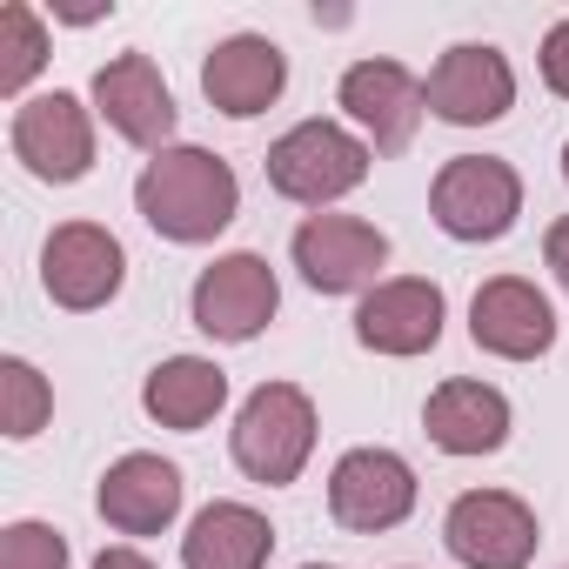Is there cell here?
<instances>
[{
    "label": "cell",
    "mask_w": 569,
    "mask_h": 569,
    "mask_svg": "<svg viewBox=\"0 0 569 569\" xmlns=\"http://www.w3.org/2000/svg\"><path fill=\"white\" fill-rule=\"evenodd\" d=\"M134 208L168 241H214L241 208V181L208 148H161L134 181Z\"/></svg>",
    "instance_id": "obj_1"
},
{
    "label": "cell",
    "mask_w": 569,
    "mask_h": 569,
    "mask_svg": "<svg viewBox=\"0 0 569 569\" xmlns=\"http://www.w3.org/2000/svg\"><path fill=\"white\" fill-rule=\"evenodd\" d=\"M234 462L241 476L281 489V482H296L316 456V402L296 389V382H261L241 416H234Z\"/></svg>",
    "instance_id": "obj_2"
},
{
    "label": "cell",
    "mask_w": 569,
    "mask_h": 569,
    "mask_svg": "<svg viewBox=\"0 0 569 569\" xmlns=\"http://www.w3.org/2000/svg\"><path fill=\"white\" fill-rule=\"evenodd\" d=\"M261 168H268L274 194H289L302 208H329V201H342L349 188L369 181V148L342 121H302L268 148Z\"/></svg>",
    "instance_id": "obj_3"
},
{
    "label": "cell",
    "mask_w": 569,
    "mask_h": 569,
    "mask_svg": "<svg viewBox=\"0 0 569 569\" xmlns=\"http://www.w3.org/2000/svg\"><path fill=\"white\" fill-rule=\"evenodd\" d=\"M429 214L456 241H502L522 214V174L502 154H456L429 188Z\"/></svg>",
    "instance_id": "obj_4"
},
{
    "label": "cell",
    "mask_w": 569,
    "mask_h": 569,
    "mask_svg": "<svg viewBox=\"0 0 569 569\" xmlns=\"http://www.w3.org/2000/svg\"><path fill=\"white\" fill-rule=\"evenodd\" d=\"M194 329L201 336H214V342H254L268 322H274V309H281V281H274V268L261 261V254H221V261H208L201 274H194Z\"/></svg>",
    "instance_id": "obj_5"
},
{
    "label": "cell",
    "mask_w": 569,
    "mask_h": 569,
    "mask_svg": "<svg viewBox=\"0 0 569 569\" xmlns=\"http://www.w3.org/2000/svg\"><path fill=\"white\" fill-rule=\"evenodd\" d=\"M442 542L462 569H529L536 556V509L509 489H469L442 516Z\"/></svg>",
    "instance_id": "obj_6"
},
{
    "label": "cell",
    "mask_w": 569,
    "mask_h": 569,
    "mask_svg": "<svg viewBox=\"0 0 569 569\" xmlns=\"http://www.w3.org/2000/svg\"><path fill=\"white\" fill-rule=\"evenodd\" d=\"M296 268L322 296L376 289V274L389 268V234L362 214H309L296 228Z\"/></svg>",
    "instance_id": "obj_7"
},
{
    "label": "cell",
    "mask_w": 569,
    "mask_h": 569,
    "mask_svg": "<svg viewBox=\"0 0 569 569\" xmlns=\"http://www.w3.org/2000/svg\"><path fill=\"white\" fill-rule=\"evenodd\" d=\"M121 274H128V254L101 221H61L41 248V289L74 316L108 309L121 296Z\"/></svg>",
    "instance_id": "obj_8"
},
{
    "label": "cell",
    "mask_w": 569,
    "mask_h": 569,
    "mask_svg": "<svg viewBox=\"0 0 569 569\" xmlns=\"http://www.w3.org/2000/svg\"><path fill=\"white\" fill-rule=\"evenodd\" d=\"M416 509V469L396 449H349L329 476V516L356 536H382L409 522Z\"/></svg>",
    "instance_id": "obj_9"
},
{
    "label": "cell",
    "mask_w": 569,
    "mask_h": 569,
    "mask_svg": "<svg viewBox=\"0 0 569 569\" xmlns=\"http://www.w3.org/2000/svg\"><path fill=\"white\" fill-rule=\"evenodd\" d=\"M14 161L34 181H54V188L81 181L94 168V121H88V108L74 94H61V88L21 101V114H14Z\"/></svg>",
    "instance_id": "obj_10"
},
{
    "label": "cell",
    "mask_w": 569,
    "mask_h": 569,
    "mask_svg": "<svg viewBox=\"0 0 569 569\" xmlns=\"http://www.w3.org/2000/svg\"><path fill=\"white\" fill-rule=\"evenodd\" d=\"M469 336H476V349H489L502 362H536V356L556 349V309H549V296L536 281L496 274L469 302Z\"/></svg>",
    "instance_id": "obj_11"
},
{
    "label": "cell",
    "mask_w": 569,
    "mask_h": 569,
    "mask_svg": "<svg viewBox=\"0 0 569 569\" xmlns=\"http://www.w3.org/2000/svg\"><path fill=\"white\" fill-rule=\"evenodd\" d=\"M516 108V74L502 61V48L489 41H462L436 61L429 74V114L449 128H489Z\"/></svg>",
    "instance_id": "obj_12"
},
{
    "label": "cell",
    "mask_w": 569,
    "mask_h": 569,
    "mask_svg": "<svg viewBox=\"0 0 569 569\" xmlns=\"http://www.w3.org/2000/svg\"><path fill=\"white\" fill-rule=\"evenodd\" d=\"M342 108L356 128H369L376 154H402L429 114V81H416L402 61H356L342 74Z\"/></svg>",
    "instance_id": "obj_13"
},
{
    "label": "cell",
    "mask_w": 569,
    "mask_h": 569,
    "mask_svg": "<svg viewBox=\"0 0 569 569\" xmlns=\"http://www.w3.org/2000/svg\"><path fill=\"white\" fill-rule=\"evenodd\" d=\"M356 342L376 356H429L442 342V289L422 274L376 281L356 309Z\"/></svg>",
    "instance_id": "obj_14"
},
{
    "label": "cell",
    "mask_w": 569,
    "mask_h": 569,
    "mask_svg": "<svg viewBox=\"0 0 569 569\" xmlns=\"http://www.w3.org/2000/svg\"><path fill=\"white\" fill-rule=\"evenodd\" d=\"M94 108L134 148H154L161 154L168 134H174V94H168V81H161V68L148 54H114L94 74Z\"/></svg>",
    "instance_id": "obj_15"
},
{
    "label": "cell",
    "mask_w": 569,
    "mask_h": 569,
    "mask_svg": "<svg viewBox=\"0 0 569 569\" xmlns=\"http://www.w3.org/2000/svg\"><path fill=\"white\" fill-rule=\"evenodd\" d=\"M281 88H289V61H281V48L268 34H228L208 61H201V94L214 114L228 121H248L261 108L281 101Z\"/></svg>",
    "instance_id": "obj_16"
},
{
    "label": "cell",
    "mask_w": 569,
    "mask_h": 569,
    "mask_svg": "<svg viewBox=\"0 0 569 569\" xmlns=\"http://www.w3.org/2000/svg\"><path fill=\"white\" fill-rule=\"evenodd\" d=\"M94 509H101L108 529H121V536H161V529L181 516V469L161 462V456H121V462L101 476Z\"/></svg>",
    "instance_id": "obj_17"
},
{
    "label": "cell",
    "mask_w": 569,
    "mask_h": 569,
    "mask_svg": "<svg viewBox=\"0 0 569 569\" xmlns=\"http://www.w3.org/2000/svg\"><path fill=\"white\" fill-rule=\"evenodd\" d=\"M422 429L442 456H496L509 442V402H502V389L456 376L422 402Z\"/></svg>",
    "instance_id": "obj_18"
},
{
    "label": "cell",
    "mask_w": 569,
    "mask_h": 569,
    "mask_svg": "<svg viewBox=\"0 0 569 569\" xmlns=\"http://www.w3.org/2000/svg\"><path fill=\"white\" fill-rule=\"evenodd\" d=\"M274 529L248 502H208L181 536V569H268Z\"/></svg>",
    "instance_id": "obj_19"
},
{
    "label": "cell",
    "mask_w": 569,
    "mask_h": 569,
    "mask_svg": "<svg viewBox=\"0 0 569 569\" xmlns=\"http://www.w3.org/2000/svg\"><path fill=\"white\" fill-rule=\"evenodd\" d=\"M228 402V376L201 356H168L148 382H141V409L161 422V429H201L214 422Z\"/></svg>",
    "instance_id": "obj_20"
},
{
    "label": "cell",
    "mask_w": 569,
    "mask_h": 569,
    "mask_svg": "<svg viewBox=\"0 0 569 569\" xmlns=\"http://www.w3.org/2000/svg\"><path fill=\"white\" fill-rule=\"evenodd\" d=\"M48 61V28L28 0H8L0 8V94H21Z\"/></svg>",
    "instance_id": "obj_21"
},
{
    "label": "cell",
    "mask_w": 569,
    "mask_h": 569,
    "mask_svg": "<svg viewBox=\"0 0 569 569\" xmlns=\"http://www.w3.org/2000/svg\"><path fill=\"white\" fill-rule=\"evenodd\" d=\"M48 416H54V389H48V376H41L34 362L8 356V362H0V429H8L14 442H28V436L48 429Z\"/></svg>",
    "instance_id": "obj_22"
},
{
    "label": "cell",
    "mask_w": 569,
    "mask_h": 569,
    "mask_svg": "<svg viewBox=\"0 0 569 569\" xmlns=\"http://www.w3.org/2000/svg\"><path fill=\"white\" fill-rule=\"evenodd\" d=\"M0 569H68V536L54 522H8L0 529Z\"/></svg>",
    "instance_id": "obj_23"
},
{
    "label": "cell",
    "mask_w": 569,
    "mask_h": 569,
    "mask_svg": "<svg viewBox=\"0 0 569 569\" xmlns=\"http://www.w3.org/2000/svg\"><path fill=\"white\" fill-rule=\"evenodd\" d=\"M542 81H549V94L569 101V21H556L542 34Z\"/></svg>",
    "instance_id": "obj_24"
},
{
    "label": "cell",
    "mask_w": 569,
    "mask_h": 569,
    "mask_svg": "<svg viewBox=\"0 0 569 569\" xmlns=\"http://www.w3.org/2000/svg\"><path fill=\"white\" fill-rule=\"evenodd\" d=\"M542 261H549V274H556L562 289H569V214H562V221L542 234Z\"/></svg>",
    "instance_id": "obj_25"
},
{
    "label": "cell",
    "mask_w": 569,
    "mask_h": 569,
    "mask_svg": "<svg viewBox=\"0 0 569 569\" xmlns=\"http://www.w3.org/2000/svg\"><path fill=\"white\" fill-rule=\"evenodd\" d=\"M94 569H154V562H148L141 549H101V562H94Z\"/></svg>",
    "instance_id": "obj_26"
},
{
    "label": "cell",
    "mask_w": 569,
    "mask_h": 569,
    "mask_svg": "<svg viewBox=\"0 0 569 569\" xmlns=\"http://www.w3.org/2000/svg\"><path fill=\"white\" fill-rule=\"evenodd\" d=\"M562 181H569V141H562Z\"/></svg>",
    "instance_id": "obj_27"
},
{
    "label": "cell",
    "mask_w": 569,
    "mask_h": 569,
    "mask_svg": "<svg viewBox=\"0 0 569 569\" xmlns=\"http://www.w3.org/2000/svg\"><path fill=\"white\" fill-rule=\"evenodd\" d=\"M302 569H336V562H302Z\"/></svg>",
    "instance_id": "obj_28"
}]
</instances>
